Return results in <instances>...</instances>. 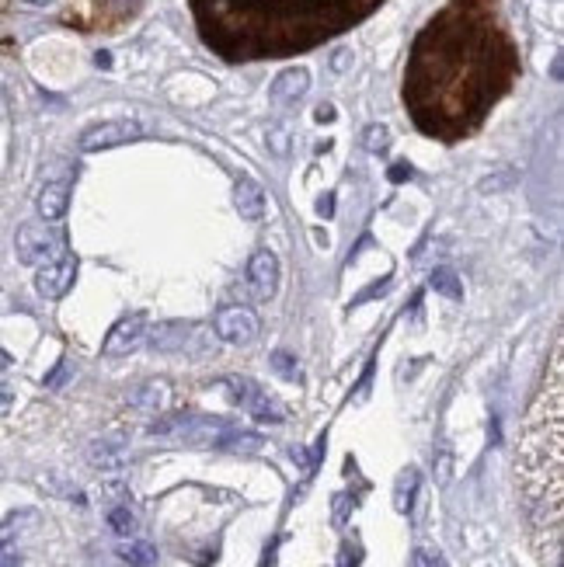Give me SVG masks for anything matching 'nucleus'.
Instances as JSON below:
<instances>
[{"label": "nucleus", "instance_id": "obj_9", "mask_svg": "<svg viewBox=\"0 0 564 567\" xmlns=\"http://www.w3.org/2000/svg\"><path fill=\"white\" fill-rule=\"evenodd\" d=\"M88 463L105 470V473L119 470L126 463V439H94L88 446Z\"/></svg>", "mask_w": 564, "mask_h": 567}, {"label": "nucleus", "instance_id": "obj_26", "mask_svg": "<svg viewBox=\"0 0 564 567\" xmlns=\"http://www.w3.org/2000/svg\"><path fill=\"white\" fill-rule=\"evenodd\" d=\"M317 212L328 219V216H335V195H321V202H317Z\"/></svg>", "mask_w": 564, "mask_h": 567}, {"label": "nucleus", "instance_id": "obj_6", "mask_svg": "<svg viewBox=\"0 0 564 567\" xmlns=\"http://www.w3.org/2000/svg\"><path fill=\"white\" fill-rule=\"evenodd\" d=\"M143 338H147V317L143 314H126L112 331H108V338H105V345H101V352L105 355H112V359H119V355H129V352H136L140 345H143Z\"/></svg>", "mask_w": 564, "mask_h": 567}, {"label": "nucleus", "instance_id": "obj_4", "mask_svg": "<svg viewBox=\"0 0 564 567\" xmlns=\"http://www.w3.org/2000/svg\"><path fill=\"white\" fill-rule=\"evenodd\" d=\"M279 275H282V271H279V257H275V251L261 247V251L251 254V261H247V286H251L254 300L268 303V300L279 293Z\"/></svg>", "mask_w": 564, "mask_h": 567}, {"label": "nucleus", "instance_id": "obj_2", "mask_svg": "<svg viewBox=\"0 0 564 567\" xmlns=\"http://www.w3.org/2000/svg\"><path fill=\"white\" fill-rule=\"evenodd\" d=\"M15 247H18V257H22L25 264H46V261H53V257H60V254L67 251L63 237L53 233L49 226H39V223L18 226Z\"/></svg>", "mask_w": 564, "mask_h": 567}, {"label": "nucleus", "instance_id": "obj_5", "mask_svg": "<svg viewBox=\"0 0 564 567\" xmlns=\"http://www.w3.org/2000/svg\"><path fill=\"white\" fill-rule=\"evenodd\" d=\"M216 335L226 345H251L258 338V314L247 307H226L216 314Z\"/></svg>", "mask_w": 564, "mask_h": 567}, {"label": "nucleus", "instance_id": "obj_12", "mask_svg": "<svg viewBox=\"0 0 564 567\" xmlns=\"http://www.w3.org/2000/svg\"><path fill=\"white\" fill-rule=\"evenodd\" d=\"M415 491H418V470L408 466V470L397 477V484H394V508H397L401 515L411 511V505H415Z\"/></svg>", "mask_w": 564, "mask_h": 567}, {"label": "nucleus", "instance_id": "obj_14", "mask_svg": "<svg viewBox=\"0 0 564 567\" xmlns=\"http://www.w3.org/2000/svg\"><path fill=\"white\" fill-rule=\"evenodd\" d=\"M429 286L439 293V296H449V300H460L463 296V282L453 268H436L432 278H429Z\"/></svg>", "mask_w": 564, "mask_h": 567}, {"label": "nucleus", "instance_id": "obj_7", "mask_svg": "<svg viewBox=\"0 0 564 567\" xmlns=\"http://www.w3.org/2000/svg\"><path fill=\"white\" fill-rule=\"evenodd\" d=\"M140 136H143V129L133 122H108V126L88 129L81 136V150H108V146H122V143L140 139Z\"/></svg>", "mask_w": 564, "mask_h": 567}, {"label": "nucleus", "instance_id": "obj_8", "mask_svg": "<svg viewBox=\"0 0 564 567\" xmlns=\"http://www.w3.org/2000/svg\"><path fill=\"white\" fill-rule=\"evenodd\" d=\"M233 205H237V212L244 216V219H261L265 216V209H268V202H265V192H261V185L258 181H251V178H240L237 185H233Z\"/></svg>", "mask_w": 564, "mask_h": 567}, {"label": "nucleus", "instance_id": "obj_1", "mask_svg": "<svg viewBox=\"0 0 564 567\" xmlns=\"http://www.w3.org/2000/svg\"><path fill=\"white\" fill-rule=\"evenodd\" d=\"M561 400H564V352L554 345L550 373L522 421L515 477L529 515L533 546L543 567H561Z\"/></svg>", "mask_w": 564, "mask_h": 567}, {"label": "nucleus", "instance_id": "obj_3", "mask_svg": "<svg viewBox=\"0 0 564 567\" xmlns=\"http://www.w3.org/2000/svg\"><path fill=\"white\" fill-rule=\"evenodd\" d=\"M74 278H77V257L70 251H63L60 257L39 264V271H35V293L46 296V300H60L74 286Z\"/></svg>", "mask_w": 564, "mask_h": 567}, {"label": "nucleus", "instance_id": "obj_16", "mask_svg": "<svg viewBox=\"0 0 564 567\" xmlns=\"http://www.w3.org/2000/svg\"><path fill=\"white\" fill-rule=\"evenodd\" d=\"M119 557H122L126 564H133V567H150V564L157 560V550H154L150 543H122V546H119Z\"/></svg>", "mask_w": 564, "mask_h": 567}, {"label": "nucleus", "instance_id": "obj_28", "mask_svg": "<svg viewBox=\"0 0 564 567\" xmlns=\"http://www.w3.org/2000/svg\"><path fill=\"white\" fill-rule=\"evenodd\" d=\"M390 178H394V181H401V178H411V167H404V164H397V167L390 171Z\"/></svg>", "mask_w": 564, "mask_h": 567}, {"label": "nucleus", "instance_id": "obj_21", "mask_svg": "<svg viewBox=\"0 0 564 567\" xmlns=\"http://www.w3.org/2000/svg\"><path fill=\"white\" fill-rule=\"evenodd\" d=\"M411 567H446V557L436 546H418L411 557Z\"/></svg>", "mask_w": 564, "mask_h": 567}, {"label": "nucleus", "instance_id": "obj_13", "mask_svg": "<svg viewBox=\"0 0 564 567\" xmlns=\"http://www.w3.org/2000/svg\"><path fill=\"white\" fill-rule=\"evenodd\" d=\"M307 84H310L307 70H286V74H282V77L275 81L272 98H300V94L307 91Z\"/></svg>", "mask_w": 564, "mask_h": 567}, {"label": "nucleus", "instance_id": "obj_23", "mask_svg": "<svg viewBox=\"0 0 564 567\" xmlns=\"http://www.w3.org/2000/svg\"><path fill=\"white\" fill-rule=\"evenodd\" d=\"M349 508H352V498H349V494H338V498H335V522H338V525H345Z\"/></svg>", "mask_w": 564, "mask_h": 567}, {"label": "nucleus", "instance_id": "obj_24", "mask_svg": "<svg viewBox=\"0 0 564 567\" xmlns=\"http://www.w3.org/2000/svg\"><path fill=\"white\" fill-rule=\"evenodd\" d=\"M0 567H22V557L15 550H8L4 543H0Z\"/></svg>", "mask_w": 564, "mask_h": 567}, {"label": "nucleus", "instance_id": "obj_20", "mask_svg": "<svg viewBox=\"0 0 564 567\" xmlns=\"http://www.w3.org/2000/svg\"><path fill=\"white\" fill-rule=\"evenodd\" d=\"M226 387H230V397L240 404V407H247V400L258 393V387L251 383V380H240V376H233V380H226Z\"/></svg>", "mask_w": 564, "mask_h": 567}, {"label": "nucleus", "instance_id": "obj_22", "mask_svg": "<svg viewBox=\"0 0 564 567\" xmlns=\"http://www.w3.org/2000/svg\"><path fill=\"white\" fill-rule=\"evenodd\" d=\"M363 143H366V150L380 153V150H387V146H390V133H387L383 126H370V129H366V136H363Z\"/></svg>", "mask_w": 564, "mask_h": 567}, {"label": "nucleus", "instance_id": "obj_17", "mask_svg": "<svg viewBox=\"0 0 564 567\" xmlns=\"http://www.w3.org/2000/svg\"><path fill=\"white\" fill-rule=\"evenodd\" d=\"M216 446L233 449V452H254V449H261V435H254V432H226L223 439H216Z\"/></svg>", "mask_w": 564, "mask_h": 567}, {"label": "nucleus", "instance_id": "obj_27", "mask_svg": "<svg viewBox=\"0 0 564 567\" xmlns=\"http://www.w3.org/2000/svg\"><path fill=\"white\" fill-rule=\"evenodd\" d=\"M63 376H67V366H60V369H56V373L46 380V387H60V383H63Z\"/></svg>", "mask_w": 564, "mask_h": 567}, {"label": "nucleus", "instance_id": "obj_19", "mask_svg": "<svg viewBox=\"0 0 564 567\" xmlns=\"http://www.w3.org/2000/svg\"><path fill=\"white\" fill-rule=\"evenodd\" d=\"M272 369L279 376H286V380H300V366H297V359L290 352H275L272 355Z\"/></svg>", "mask_w": 564, "mask_h": 567}, {"label": "nucleus", "instance_id": "obj_18", "mask_svg": "<svg viewBox=\"0 0 564 567\" xmlns=\"http://www.w3.org/2000/svg\"><path fill=\"white\" fill-rule=\"evenodd\" d=\"M108 525H112V532H115V536H133V532H136V515H133L129 508H122V505H119V508H112V511H108Z\"/></svg>", "mask_w": 564, "mask_h": 567}, {"label": "nucleus", "instance_id": "obj_25", "mask_svg": "<svg viewBox=\"0 0 564 567\" xmlns=\"http://www.w3.org/2000/svg\"><path fill=\"white\" fill-rule=\"evenodd\" d=\"M11 404H15L11 387H8V383H0V414H8V411H11Z\"/></svg>", "mask_w": 564, "mask_h": 567}, {"label": "nucleus", "instance_id": "obj_10", "mask_svg": "<svg viewBox=\"0 0 564 567\" xmlns=\"http://www.w3.org/2000/svg\"><path fill=\"white\" fill-rule=\"evenodd\" d=\"M67 205H70V188H67V181H53V185H46V188L39 192V216H42L46 223L63 219V216H67Z\"/></svg>", "mask_w": 564, "mask_h": 567}, {"label": "nucleus", "instance_id": "obj_15", "mask_svg": "<svg viewBox=\"0 0 564 567\" xmlns=\"http://www.w3.org/2000/svg\"><path fill=\"white\" fill-rule=\"evenodd\" d=\"M164 400H167V387L164 383H147V387H140L133 393V404L140 411H157V407H164Z\"/></svg>", "mask_w": 564, "mask_h": 567}, {"label": "nucleus", "instance_id": "obj_11", "mask_svg": "<svg viewBox=\"0 0 564 567\" xmlns=\"http://www.w3.org/2000/svg\"><path fill=\"white\" fill-rule=\"evenodd\" d=\"M247 411H251V418L261 421V425H279V421H286V407H282L275 397H268L265 390H258V393L247 400Z\"/></svg>", "mask_w": 564, "mask_h": 567}]
</instances>
